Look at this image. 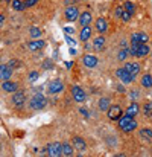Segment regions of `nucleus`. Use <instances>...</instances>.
Masks as SVG:
<instances>
[{"mask_svg":"<svg viewBox=\"0 0 152 157\" xmlns=\"http://www.w3.org/2000/svg\"><path fill=\"white\" fill-rule=\"evenodd\" d=\"M117 122H119V128H120L122 131H125V133H131V131H134V130L137 128L135 119H134L132 116H129V114L122 116Z\"/></svg>","mask_w":152,"mask_h":157,"instance_id":"f257e3e1","label":"nucleus"},{"mask_svg":"<svg viewBox=\"0 0 152 157\" xmlns=\"http://www.w3.org/2000/svg\"><path fill=\"white\" fill-rule=\"evenodd\" d=\"M129 52H131L132 56L145 58V56L149 53V46H148V43H131Z\"/></svg>","mask_w":152,"mask_h":157,"instance_id":"f03ea898","label":"nucleus"},{"mask_svg":"<svg viewBox=\"0 0 152 157\" xmlns=\"http://www.w3.org/2000/svg\"><path fill=\"white\" fill-rule=\"evenodd\" d=\"M46 104H47V101H46V98H44L41 93L34 95L32 99H31V102H29L32 110H43V108L46 107Z\"/></svg>","mask_w":152,"mask_h":157,"instance_id":"7ed1b4c3","label":"nucleus"},{"mask_svg":"<svg viewBox=\"0 0 152 157\" xmlns=\"http://www.w3.org/2000/svg\"><path fill=\"white\" fill-rule=\"evenodd\" d=\"M116 76H117V78H119L123 84H131V82L135 79V78H134V76H132V75H131V73H129V72L125 69V67L117 69V70H116Z\"/></svg>","mask_w":152,"mask_h":157,"instance_id":"20e7f679","label":"nucleus"},{"mask_svg":"<svg viewBox=\"0 0 152 157\" xmlns=\"http://www.w3.org/2000/svg\"><path fill=\"white\" fill-rule=\"evenodd\" d=\"M106 114H108V119H109V121H119V119L123 116V110H122V107H119V105H111V107L108 108Z\"/></svg>","mask_w":152,"mask_h":157,"instance_id":"39448f33","label":"nucleus"},{"mask_svg":"<svg viewBox=\"0 0 152 157\" xmlns=\"http://www.w3.org/2000/svg\"><path fill=\"white\" fill-rule=\"evenodd\" d=\"M64 15H65V20L67 21H75V20H79V15L81 14H79L78 6H67Z\"/></svg>","mask_w":152,"mask_h":157,"instance_id":"423d86ee","label":"nucleus"},{"mask_svg":"<svg viewBox=\"0 0 152 157\" xmlns=\"http://www.w3.org/2000/svg\"><path fill=\"white\" fill-rule=\"evenodd\" d=\"M72 96H73V99H75L76 102H79V104L85 102V99H87V95H85L84 89H81L79 86L72 87Z\"/></svg>","mask_w":152,"mask_h":157,"instance_id":"0eeeda50","label":"nucleus"},{"mask_svg":"<svg viewBox=\"0 0 152 157\" xmlns=\"http://www.w3.org/2000/svg\"><path fill=\"white\" fill-rule=\"evenodd\" d=\"M47 90H49V93H50V95L61 93V92L64 90V84H62V81H61V79H52L50 82H49Z\"/></svg>","mask_w":152,"mask_h":157,"instance_id":"6e6552de","label":"nucleus"},{"mask_svg":"<svg viewBox=\"0 0 152 157\" xmlns=\"http://www.w3.org/2000/svg\"><path fill=\"white\" fill-rule=\"evenodd\" d=\"M47 154L50 157H61L62 156V144L53 142L47 147Z\"/></svg>","mask_w":152,"mask_h":157,"instance_id":"1a4fd4ad","label":"nucleus"},{"mask_svg":"<svg viewBox=\"0 0 152 157\" xmlns=\"http://www.w3.org/2000/svg\"><path fill=\"white\" fill-rule=\"evenodd\" d=\"M46 46V43L41 40V38H32L29 43H28V48L32 51V52H37V51H41L43 48Z\"/></svg>","mask_w":152,"mask_h":157,"instance_id":"9d476101","label":"nucleus"},{"mask_svg":"<svg viewBox=\"0 0 152 157\" xmlns=\"http://www.w3.org/2000/svg\"><path fill=\"white\" fill-rule=\"evenodd\" d=\"M24 102H26V95H24V92L17 90V92H14V93H12V104L14 105L21 107Z\"/></svg>","mask_w":152,"mask_h":157,"instance_id":"9b49d317","label":"nucleus"},{"mask_svg":"<svg viewBox=\"0 0 152 157\" xmlns=\"http://www.w3.org/2000/svg\"><path fill=\"white\" fill-rule=\"evenodd\" d=\"M82 63H84L85 67H88V69H95V67L98 66L99 59H98V56H95V55H84Z\"/></svg>","mask_w":152,"mask_h":157,"instance_id":"f8f14e48","label":"nucleus"},{"mask_svg":"<svg viewBox=\"0 0 152 157\" xmlns=\"http://www.w3.org/2000/svg\"><path fill=\"white\" fill-rule=\"evenodd\" d=\"M2 90H3V92H6V93L17 92V90H18V84H17V82H14V81L6 79V81H3V82H2Z\"/></svg>","mask_w":152,"mask_h":157,"instance_id":"ddd939ff","label":"nucleus"},{"mask_svg":"<svg viewBox=\"0 0 152 157\" xmlns=\"http://www.w3.org/2000/svg\"><path fill=\"white\" fill-rule=\"evenodd\" d=\"M11 76H12V67L9 64H2L0 66V78L3 81H6V79H11Z\"/></svg>","mask_w":152,"mask_h":157,"instance_id":"4468645a","label":"nucleus"},{"mask_svg":"<svg viewBox=\"0 0 152 157\" xmlns=\"http://www.w3.org/2000/svg\"><path fill=\"white\" fill-rule=\"evenodd\" d=\"M125 69H126L134 78H137V75L140 73V64H139V63H126V64H125Z\"/></svg>","mask_w":152,"mask_h":157,"instance_id":"2eb2a0df","label":"nucleus"},{"mask_svg":"<svg viewBox=\"0 0 152 157\" xmlns=\"http://www.w3.org/2000/svg\"><path fill=\"white\" fill-rule=\"evenodd\" d=\"M91 28H90V25L88 26H82V29H81V32H79V40L81 41H88L90 40V37H91Z\"/></svg>","mask_w":152,"mask_h":157,"instance_id":"dca6fc26","label":"nucleus"},{"mask_svg":"<svg viewBox=\"0 0 152 157\" xmlns=\"http://www.w3.org/2000/svg\"><path fill=\"white\" fill-rule=\"evenodd\" d=\"M96 29H98L99 34H105V32L108 31V23H106V20H105L103 17H99V18L96 20Z\"/></svg>","mask_w":152,"mask_h":157,"instance_id":"f3484780","label":"nucleus"},{"mask_svg":"<svg viewBox=\"0 0 152 157\" xmlns=\"http://www.w3.org/2000/svg\"><path fill=\"white\" fill-rule=\"evenodd\" d=\"M73 147L78 151H85L87 150V144L82 137H73Z\"/></svg>","mask_w":152,"mask_h":157,"instance_id":"a211bd4d","label":"nucleus"},{"mask_svg":"<svg viewBox=\"0 0 152 157\" xmlns=\"http://www.w3.org/2000/svg\"><path fill=\"white\" fill-rule=\"evenodd\" d=\"M91 23V14L87 11V12H82L79 15V25L81 26H88Z\"/></svg>","mask_w":152,"mask_h":157,"instance_id":"6ab92c4d","label":"nucleus"},{"mask_svg":"<svg viewBox=\"0 0 152 157\" xmlns=\"http://www.w3.org/2000/svg\"><path fill=\"white\" fill-rule=\"evenodd\" d=\"M139 113H140V105L137 104V102L129 104V107L126 108V114H129V116H132V117H135Z\"/></svg>","mask_w":152,"mask_h":157,"instance_id":"aec40b11","label":"nucleus"},{"mask_svg":"<svg viewBox=\"0 0 152 157\" xmlns=\"http://www.w3.org/2000/svg\"><path fill=\"white\" fill-rule=\"evenodd\" d=\"M93 48L96 49V51H102L103 48H105V38L99 35V37H96L95 40H93Z\"/></svg>","mask_w":152,"mask_h":157,"instance_id":"412c9836","label":"nucleus"},{"mask_svg":"<svg viewBox=\"0 0 152 157\" xmlns=\"http://www.w3.org/2000/svg\"><path fill=\"white\" fill-rule=\"evenodd\" d=\"M11 6H12L14 11H18V12L23 11V9L26 8V5H24L23 0H12V2H11Z\"/></svg>","mask_w":152,"mask_h":157,"instance_id":"4be33fe9","label":"nucleus"},{"mask_svg":"<svg viewBox=\"0 0 152 157\" xmlns=\"http://www.w3.org/2000/svg\"><path fill=\"white\" fill-rule=\"evenodd\" d=\"M142 86H143L145 89H151L152 87V76L149 73H146V75L142 76Z\"/></svg>","mask_w":152,"mask_h":157,"instance_id":"5701e85b","label":"nucleus"},{"mask_svg":"<svg viewBox=\"0 0 152 157\" xmlns=\"http://www.w3.org/2000/svg\"><path fill=\"white\" fill-rule=\"evenodd\" d=\"M62 156L65 157H72L73 156V147L70 145V144H62Z\"/></svg>","mask_w":152,"mask_h":157,"instance_id":"b1692460","label":"nucleus"},{"mask_svg":"<svg viewBox=\"0 0 152 157\" xmlns=\"http://www.w3.org/2000/svg\"><path fill=\"white\" fill-rule=\"evenodd\" d=\"M111 101H109V98H101L99 99V108H101L102 111H108V108L111 107Z\"/></svg>","mask_w":152,"mask_h":157,"instance_id":"393cba45","label":"nucleus"},{"mask_svg":"<svg viewBox=\"0 0 152 157\" xmlns=\"http://www.w3.org/2000/svg\"><path fill=\"white\" fill-rule=\"evenodd\" d=\"M29 34H31V37H32V38H40V37L43 35L41 29H40V28H35V26H32V28H31Z\"/></svg>","mask_w":152,"mask_h":157,"instance_id":"a878e982","label":"nucleus"},{"mask_svg":"<svg viewBox=\"0 0 152 157\" xmlns=\"http://www.w3.org/2000/svg\"><path fill=\"white\" fill-rule=\"evenodd\" d=\"M140 136H142L143 139L151 140L152 139V130L151 128H142V130H140Z\"/></svg>","mask_w":152,"mask_h":157,"instance_id":"bb28decb","label":"nucleus"},{"mask_svg":"<svg viewBox=\"0 0 152 157\" xmlns=\"http://www.w3.org/2000/svg\"><path fill=\"white\" fill-rule=\"evenodd\" d=\"M123 8H125V11H128L129 14H134V12H135V5H134L132 2H129V0L123 3Z\"/></svg>","mask_w":152,"mask_h":157,"instance_id":"cd10ccee","label":"nucleus"},{"mask_svg":"<svg viewBox=\"0 0 152 157\" xmlns=\"http://www.w3.org/2000/svg\"><path fill=\"white\" fill-rule=\"evenodd\" d=\"M129 53L131 52H129L128 49H120L119 53H117V59H119V61H125V59H126V56H128Z\"/></svg>","mask_w":152,"mask_h":157,"instance_id":"c85d7f7f","label":"nucleus"},{"mask_svg":"<svg viewBox=\"0 0 152 157\" xmlns=\"http://www.w3.org/2000/svg\"><path fill=\"white\" fill-rule=\"evenodd\" d=\"M145 114L146 116H152V102H148V104H145Z\"/></svg>","mask_w":152,"mask_h":157,"instance_id":"c756f323","label":"nucleus"},{"mask_svg":"<svg viewBox=\"0 0 152 157\" xmlns=\"http://www.w3.org/2000/svg\"><path fill=\"white\" fill-rule=\"evenodd\" d=\"M131 15H132V14H129L128 11H123V12H122V17H120V18H122V20H123L125 23H128V21L131 20Z\"/></svg>","mask_w":152,"mask_h":157,"instance_id":"7c9ffc66","label":"nucleus"},{"mask_svg":"<svg viewBox=\"0 0 152 157\" xmlns=\"http://www.w3.org/2000/svg\"><path fill=\"white\" fill-rule=\"evenodd\" d=\"M38 76H40V75H38V72H31V73H29V81H31V82H34V81H37V79H38Z\"/></svg>","mask_w":152,"mask_h":157,"instance_id":"2f4dec72","label":"nucleus"},{"mask_svg":"<svg viewBox=\"0 0 152 157\" xmlns=\"http://www.w3.org/2000/svg\"><path fill=\"white\" fill-rule=\"evenodd\" d=\"M123 11H125V8H123L122 5H120V6H117V8H116V17H117V18H120Z\"/></svg>","mask_w":152,"mask_h":157,"instance_id":"473e14b6","label":"nucleus"},{"mask_svg":"<svg viewBox=\"0 0 152 157\" xmlns=\"http://www.w3.org/2000/svg\"><path fill=\"white\" fill-rule=\"evenodd\" d=\"M23 2H24L26 8H32V6H35V5H37V2H38V0H23Z\"/></svg>","mask_w":152,"mask_h":157,"instance_id":"72a5a7b5","label":"nucleus"},{"mask_svg":"<svg viewBox=\"0 0 152 157\" xmlns=\"http://www.w3.org/2000/svg\"><path fill=\"white\" fill-rule=\"evenodd\" d=\"M43 67H44L46 70H47V69H52V67H53V63H52V61H49V59H46V61L43 63Z\"/></svg>","mask_w":152,"mask_h":157,"instance_id":"f704fd0d","label":"nucleus"},{"mask_svg":"<svg viewBox=\"0 0 152 157\" xmlns=\"http://www.w3.org/2000/svg\"><path fill=\"white\" fill-rule=\"evenodd\" d=\"M65 40H67V43H69L70 46H72V44H73V46L76 44V41H75V38H72V37H70V35H67V34H65Z\"/></svg>","mask_w":152,"mask_h":157,"instance_id":"c9c22d12","label":"nucleus"},{"mask_svg":"<svg viewBox=\"0 0 152 157\" xmlns=\"http://www.w3.org/2000/svg\"><path fill=\"white\" fill-rule=\"evenodd\" d=\"M64 32H65L67 35H72V34H75V29L70 28V26H67V28H64Z\"/></svg>","mask_w":152,"mask_h":157,"instance_id":"e433bc0d","label":"nucleus"},{"mask_svg":"<svg viewBox=\"0 0 152 157\" xmlns=\"http://www.w3.org/2000/svg\"><path fill=\"white\" fill-rule=\"evenodd\" d=\"M131 98H132V99H137V98H139V92H137V90H132V92H131Z\"/></svg>","mask_w":152,"mask_h":157,"instance_id":"4c0bfd02","label":"nucleus"},{"mask_svg":"<svg viewBox=\"0 0 152 157\" xmlns=\"http://www.w3.org/2000/svg\"><path fill=\"white\" fill-rule=\"evenodd\" d=\"M81 113H82V114H84L85 117H88V111H87L85 108H81Z\"/></svg>","mask_w":152,"mask_h":157,"instance_id":"58836bf2","label":"nucleus"},{"mask_svg":"<svg viewBox=\"0 0 152 157\" xmlns=\"http://www.w3.org/2000/svg\"><path fill=\"white\" fill-rule=\"evenodd\" d=\"M117 90H119V92H120V93H123V92H125V89H123V87H122V86H119V87H117Z\"/></svg>","mask_w":152,"mask_h":157,"instance_id":"ea45409f","label":"nucleus"},{"mask_svg":"<svg viewBox=\"0 0 152 157\" xmlns=\"http://www.w3.org/2000/svg\"><path fill=\"white\" fill-rule=\"evenodd\" d=\"M151 55H152V49H151Z\"/></svg>","mask_w":152,"mask_h":157,"instance_id":"a19ab883","label":"nucleus"}]
</instances>
